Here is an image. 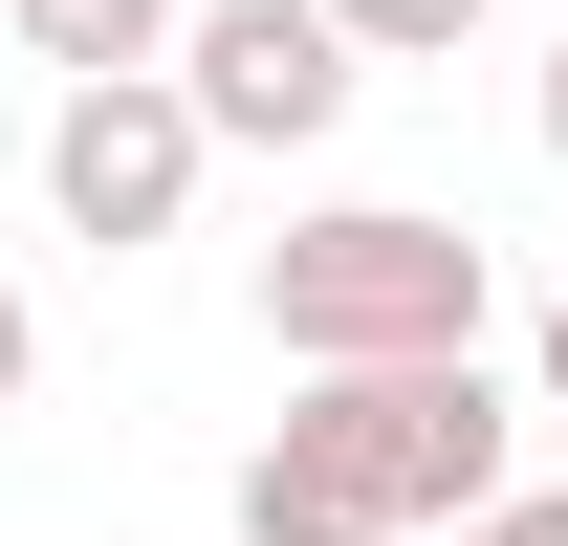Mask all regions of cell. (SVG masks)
I'll list each match as a JSON object with an SVG mask.
<instances>
[{
	"instance_id": "3",
	"label": "cell",
	"mask_w": 568,
	"mask_h": 546,
	"mask_svg": "<svg viewBox=\"0 0 568 546\" xmlns=\"http://www.w3.org/2000/svg\"><path fill=\"white\" fill-rule=\"evenodd\" d=\"M197 175H219V110H197L175 67H67V88H44V219H67L88 263L175 241Z\"/></svg>"
},
{
	"instance_id": "8",
	"label": "cell",
	"mask_w": 568,
	"mask_h": 546,
	"mask_svg": "<svg viewBox=\"0 0 568 546\" xmlns=\"http://www.w3.org/2000/svg\"><path fill=\"white\" fill-rule=\"evenodd\" d=\"M437 546H568V481H503V503H459Z\"/></svg>"
},
{
	"instance_id": "4",
	"label": "cell",
	"mask_w": 568,
	"mask_h": 546,
	"mask_svg": "<svg viewBox=\"0 0 568 546\" xmlns=\"http://www.w3.org/2000/svg\"><path fill=\"white\" fill-rule=\"evenodd\" d=\"M175 88L219 110V153H328L351 88H372V44L328 0H197V22H175Z\"/></svg>"
},
{
	"instance_id": "1",
	"label": "cell",
	"mask_w": 568,
	"mask_h": 546,
	"mask_svg": "<svg viewBox=\"0 0 568 546\" xmlns=\"http://www.w3.org/2000/svg\"><path fill=\"white\" fill-rule=\"evenodd\" d=\"M481 306H503V263H481V219H437V198H328V219L263 241V350H284V372L481 350Z\"/></svg>"
},
{
	"instance_id": "6",
	"label": "cell",
	"mask_w": 568,
	"mask_h": 546,
	"mask_svg": "<svg viewBox=\"0 0 568 546\" xmlns=\"http://www.w3.org/2000/svg\"><path fill=\"white\" fill-rule=\"evenodd\" d=\"M241 546H394V525H372L306 437H263V459H241Z\"/></svg>"
},
{
	"instance_id": "5",
	"label": "cell",
	"mask_w": 568,
	"mask_h": 546,
	"mask_svg": "<svg viewBox=\"0 0 568 546\" xmlns=\"http://www.w3.org/2000/svg\"><path fill=\"white\" fill-rule=\"evenodd\" d=\"M0 22H22V67L67 88V67H175V22H197V0H0Z\"/></svg>"
},
{
	"instance_id": "10",
	"label": "cell",
	"mask_w": 568,
	"mask_h": 546,
	"mask_svg": "<svg viewBox=\"0 0 568 546\" xmlns=\"http://www.w3.org/2000/svg\"><path fill=\"white\" fill-rule=\"evenodd\" d=\"M22 372H44V328H22V284H0V415H22Z\"/></svg>"
},
{
	"instance_id": "7",
	"label": "cell",
	"mask_w": 568,
	"mask_h": 546,
	"mask_svg": "<svg viewBox=\"0 0 568 546\" xmlns=\"http://www.w3.org/2000/svg\"><path fill=\"white\" fill-rule=\"evenodd\" d=\"M328 22H351L372 67H459V44H481V0H328Z\"/></svg>"
},
{
	"instance_id": "9",
	"label": "cell",
	"mask_w": 568,
	"mask_h": 546,
	"mask_svg": "<svg viewBox=\"0 0 568 546\" xmlns=\"http://www.w3.org/2000/svg\"><path fill=\"white\" fill-rule=\"evenodd\" d=\"M525 394H547V437H568V284L525 306Z\"/></svg>"
},
{
	"instance_id": "2",
	"label": "cell",
	"mask_w": 568,
	"mask_h": 546,
	"mask_svg": "<svg viewBox=\"0 0 568 546\" xmlns=\"http://www.w3.org/2000/svg\"><path fill=\"white\" fill-rule=\"evenodd\" d=\"M306 459L351 481L394 546H437L459 503H503L525 481V437H547V394H503L481 350H372V372H306V415H284Z\"/></svg>"
},
{
	"instance_id": "11",
	"label": "cell",
	"mask_w": 568,
	"mask_h": 546,
	"mask_svg": "<svg viewBox=\"0 0 568 546\" xmlns=\"http://www.w3.org/2000/svg\"><path fill=\"white\" fill-rule=\"evenodd\" d=\"M547 153H568V44H547Z\"/></svg>"
}]
</instances>
